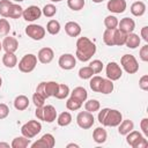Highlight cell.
<instances>
[{"label":"cell","instance_id":"6da1fadb","mask_svg":"<svg viewBox=\"0 0 148 148\" xmlns=\"http://www.w3.org/2000/svg\"><path fill=\"white\" fill-rule=\"evenodd\" d=\"M96 53V45L88 37H79L76 40V58L82 61H89Z\"/></svg>","mask_w":148,"mask_h":148},{"label":"cell","instance_id":"7a4b0ae2","mask_svg":"<svg viewBox=\"0 0 148 148\" xmlns=\"http://www.w3.org/2000/svg\"><path fill=\"white\" fill-rule=\"evenodd\" d=\"M35 116L38 120H43L45 123H53L57 119V110L53 105H43L39 108H36Z\"/></svg>","mask_w":148,"mask_h":148},{"label":"cell","instance_id":"3957f363","mask_svg":"<svg viewBox=\"0 0 148 148\" xmlns=\"http://www.w3.org/2000/svg\"><path fill=\"white\" fill-rule=\"evenodd\" d=\"M126 142L132 148H146L148 146V141L146 136L134 130H132L130 133L126 134Z\"/></svg>","mask_w":148,"mask_h":148},{"label":"cell","instance_id":"277c9868","mask_svg":"<svg viewBox=\"0 0 148 148\" xmlns=\"http://www.w3.org/2000/svg\"><path fill=\"white\" fill-rule=\"evenodd\" d=\"M17 66L22 73H31L37 66V56L32 53H28L23 56L22 59L18 61Z\"/></svg>","mask_w":148,"mask_h":148},{"label":"cell","instance_id":"5b68a950","mask_svg":"<svg viewBox=\"0 0 148 148\" xmlns=\"http://www.w3.org/2000/svg\"><path fill=\"white\" fill-rule=\"evenodd\" d=\"M42 131V124L38 120H29L21 127V133L25 138L32 139Z\"/></svg>","mask_w":148,"mask_h":148},{"label":"cell","instance_id":"8992f818","mask_svg":"<svg viewBox=\"0 0 148 148\" xmlns=\"http://www.w3.org/2000/svg\"><path fill=\"white\" fill-rule=\"evenodd\" d=\"M120 65L123 69L128 74H135L139 71V62L132 54H124L120 59Z\"/></svg>","mask_w":148,"mask_h":148},{"label":"cell","instance_id":"52a82bcc","mask_svg":"<svg viewBox=\"0 0 148 148\" xmlns=\"http://www.w3.org/2000/svg\"><path fill=\"white\" fill-rule=\"evenodd\" d=\"M58 82L56 81H49V82H40L37 88H36V92L43 95L45 98H49V97H54L56 92H57V89H58Z\"/></svg>","mask_w":148,"mask_h":148},{"label":"cell","instance_id":"ba28073f","mask_svg":"<svg viewBox=\"0 0 148 148\" xmlns=\"http://www.w3.org/2000/svg\"><path fill=\"white\" fill-rule=\"evenodd\" d=\"M95 123L94 114L88 111H80L76 116V124L83 130H89Z\"/></svg>","mask_w":148,"mask_h":148},{"label":"cell","instance_id":"9c48e42d","mask_svg":"<svg viewBox=\"0 0 148 148\" xmlns=\"http://www.w3.org/2000/svg\"><path fill=\"white\" fill-rule=\"evenodd\" d=\"M123 120V114L120 111L116 110V109H109L106 117L104 119L103 126H108V127H117Z\"/></svg>","mask_w":148,"mask_h":148},{"label":"cell","instance_id":"30bf717a","mask_svg":"<svg viewBox=\"0 0 148 148\" xmlns=\"http://www.w3.org/2000/svg\"><path fill=\"white\" fill-rule=\"evenodd\" d=\"M25 34L28 35V37H30L34 40H40L45 37L46 30H45L44 27H42L39 24L31 23L25 28Z\"/></svg>","mask_w":148,"mask_h":148},{"label":"cell","instance_id":"8fae6325","mask_svg":"<svg viewBox=\"0 0 148 148\" xmlns=\"http://www.w3.org/2000/svg\"><path fill=\"white\" fill-rule=\"evenodd\" d=\"M105 73H106V77L109 80L117 81V80H119L121 77L123 69L116 61H110L105 67Z\"/></svg>","mask_w":148,"mask_h":148},{"label":"cell","instance_id":"7c38bea8","mask_svg":"<svg viewBox=\"0 0 148 148\" xmlns=\"http://www.w3.org/2000/svg\"><path fill=\"white\" fill-rule=\"evenodd\" d=\"M56 145V139L52 134L46 133L44 134L39 140L35 141L34 143L30 145L31 148H53Z\"/></svg>","mask_w":148,"mask_h":148},{"label":"cell","instance_id":"4fadbf2b","mask_svg":"<svg viewBox=\"0 0 148 148\" xmlns=\"http://www.w3.org/2000/svg\"><path fill=\"white\" fill-rule=\"evenodd\" d=\"M58 65L61 69H65V71L73 69L76 66V58L71 53H64L60 56L58 60Z\"/></svg>","mask_w":148,"mask_h":148},{"label":"cell","instance_id":"5bb4252c","mask_svg":"<svg viewBox=\"0 0 148 148\" xmlns=\"http://www.w3.org/2000/svg\"><path fill=\"white\" fill-rule=\"evenodd\" d=\"M23 18L27 21V22H34L38 18H40L42 16V9L38 7V6H29L28 8L23 9V14H22Z\"/></svg>","mask_w":148,"mask_h":148},{"label":"cell","instance_id":"9a60e30c","mask_svg":"<svg viewBox=\"0 0 148 148\" xmlns=\"http://www.w3.org/2000/svg\"><path fill=\"white\" fill-rule=\"evenodd\" d=\"M127 7L126 0H109L106 3V8L109 12L114 14H121L125 12Z\"/></svg>","mask_w":148,"mask_h":148},{"label":"cell","instance_id":"2e32d148","mask_svg":"<svg viewBox=\"0 0 148 148\" xmlns=\"http://www.w3.org/2000/svg\"><path fill=\"white\" fill-rule=\"evenodd\" d=\"M54 58V52L51 47H43L38 51L37 53V59L39 60L40 64H50Z\"/></svg>","mask_w":148,"mask_h":148},{"label":"cell","instance_id":"e0dca14e","mask_svg":"<svg viewBox=\"0 0 148 148\" xmlns=\"http://www.w3.org/2000/svg\"><path fill=\"white\" fill-rule=\"evenodd\" d=\"M2 49L5 50V52H9V53H15L18 49V42L15 37L13 36H7L3 38L2 40Z\"/></svg>","mask_w":148,"mask_h":148},{"label":"cell","instance_id":"ac0fdd59","mask_svg":"<svg viewBox=\"0 0 148 148\" xmlns=\"http://www.w3.org/2000/svg\"><path fill=\"white\" fill-rule=\"evenodd\" d=\"M118 29H120L121 31H124L126 34H131L135 29V22L133 18L124 17L118 22Z\"/></svg>","mask_w":148,"mask_h":148},{"label":"cell","instance_id":"d6986e66","mask_svg":"<svg viewBox=\"0 0 148 148\" xmlns=\"http://www.w3.org/2000/svg\"><path fill=\"white\" fill-rule=\"evenodd\" d=\"M65 31L69 37H77L81 34V25L77 22L69 21L65 24Z\"/></svg>","mask_w":148,"mask_h":148},{"label":"cell","instance_id":"ffe728a7","mask_svg":"<svg viewBox=\"0 0 148 148\" xmlns=\"http://www.w3.org/2000/svg\"><path fill=\"white\" fill-rule=\"evenodd\" d=\"M30 145H31V139L25 138L24 135H21V136H16L13 139L10 147L12 148H27Z\"/></svg>","mask_w":148,"mask_h":148},{"label":"cell","instance_id":"44dd1931","mask_svg":"<svg viewBox=\"0 0 148 148\" xmlns=\"http://www.w3.org/2000/svg\"><path fill=\"white\" fill-rule=\"evenodd\" d=\"M29 104H30V101L25 95H18L14 99V108L18 111L25 110L29 106Z\"/></svg>","mask_w":148,"mask_h":148},{"label":"cell","instance_id":"7402d4cb","mask_svg":"<svg viewBox=\"0 0 148 148\" xmlns=\"http://www.w3.org/2000/svg\"><path fill=\"white\" fill-rule=\"evenodd\" d=\"M131 13L132 15L139 17V16H142L145 13H146V3L143 1H134L132 5H131Z\"/></svg>","mask_w":148,"mask_h":148},{"label":"cell","instance_id":"603a6c76","mask_svg":"<svg viewBox=\"0 0 148 148\" xmlns=\"http://www.w3.org/2000/svg\"><path fill=\"white\" fill-rule=\"evenodd\" d=\"M117 127H118V133L120 135H126L132 130H134V123L130 119H125V120H121V123Z\"/></svg>","mask_w":148,"mask_h":148},{"label":"cell","instance_id":"cb8c5ba5","mask_svg":"<svg viewBox=\"0 0 148 148\" xmlns=\"http://www.w3.org/2000/svg\"><path fill=\"white\" fill-rule=\"evenodd\" d=\"M92 139L96 143H104L108 139V133L103 127H96L92 132Z\"/></svg>","mask_w":148,"mask_h":148},{"label":"cell","instance_id":"d4e9b609","mask_svg":"<svg viewBox=\"0 0 148 148\" xmlns=\"http://www.w3.org/2000/svg\"><path fill=\"white\" fill-rule=\"evenodd\" d=\"M140 43H141V38L139 37V35H136L134 32L127 34V38H126L125 45L128 49H136L140 45Z\"/></svg>","mask_w":148,"mask_h":148},{"label":"cell","instance_id":"484cf974","mask_svg":"<svg viewBox=\"0 0 148 148\" xmlns=\"http://www.w3.org/2000/svg\"><path fill=\"white\" fill-rule=\"evenodd\" d=\"M2 64L7 67V68H14L17 65V57L14 53H9L6 52L2 57Z\"/></svg>","mask_w":148,"mask_h":148},{"label":"cell","instance_id":"4316f807","mask_svg":"<svg viewBox=\"0 0 148 148\" xmlns=\"http://www.w3.org/2000/svg\"><path fill=\"white\" fill-rule=\"evenodd\" d=\"M126 38H127V34L121 31L120 29L116 28L114 29V34H113V40H114V45L117 46H123L126 43Z\"/></svg>","mask_w":148,"mask_h":148},{"label":"cell","instance_id":"83f0119b","mask_svg":"<svg viewBox=\"0 0 148 148\" xmlns=\"http://www.w3.org/2000/svg\"><path fill=\"white\" fill-rule=\"evenodd\" d=\"M69 94H71L72 97H74V98L81 101L82 103L86 102V101H87V97H88V92H87V90H86L83 87H76V88H74V89L72 90V92H69Z\"/></svg>","mask_w":148,"mask_h":148},{"label":"cell","instance_id":"f1b7e54d","mask_svg":"<svg viewBox=\"0 0 148 148\" xmlns=\"http://www.w3.org/2000/svg\"><path fill=\"white\" fill-rule=\"evenodd\" d=\"M23 14V8L17 3H12L8 10V17L9 18H20Z\"/></svg>","mask_w":148,"mask_h":148},{"label":"cell","instance_id":"f546056e","mask_svg":"<svg viewBox=\"0 0 148 148\" xmlns=\"http://www.w3.org/2000/svg\"><path fill=\"white\" fill-rule=\"evenodd\" d=\"M57 123H58V125L61 126V127L68 126V125L72 123V114H71L68 111L61 112L59 116H57Z\"/></svg>","mask_w":148,"mask_h":148},{"label":"cell","instance_id":"4dcf8cb0","mask_svg":"<svg viewBox=\"0 0 148 148\" xmlns=\"http://www.w3.org/2000/svg\"><path fill=\"white\" fill-rule=\"evenodd\" d=\"M69 92H71V90H69V87H68L67 84H65V83H59L54 97L58 98V99H65V98L69 95Z\"/></svg>","mask_w":148,"mask_h":148},{"label":"cell","instance_id":"1f68e13d","mask_svg":"<svg viewBox=\"0 0 148 148\" xmlns=\"http://www.w3.org/2000/svg\"><path fill=\"white\" fill-rule=\"evenodd\" d=\"M60 29H61V27H60V23H59V21H57V20H50L49 22H47V24H46V31L50 34V35H58L59 34V31H60Z\"/></svg>","mask_w":148,"mask_h":148},{"label":"cell","instance_id":"d6a6232c","mask_svg":"<svg viewBox=\"0 0 148 148\" xmlns=\"http://www.w3.org/2000/svg\"><path fill=\"white\" fill-rule=\"evenodd\" d=\"M113 81L109 80V79H103L102 81V84H101V88H99V92L104 94V95H108V94H111L113 91Z\"/></svg>","mask_w":148,"mask_h":148},{"label":"cell","instance_id":"836d02e7","mask_svg":"<svg viewBox=\"0 0 148 148\" xmlns=\"http://www.w3.org/2000/svg\"><path fill=\"white\" fill-rule=\"evenodd\" d=\"M102 81H103V77H101L98 75H92L90 77V82H89L90 89L92 91H95V92H99V88H101Z\"/></svg>","mask_w":148,"mask_h":148},{"label":"cell","instance_id":"e575fe53","mask_svg":"<svg viewBox=\"0 0 148 148\" xmlns=\"http://www.w3.org/2000/svg\"><path fill=\"white\" fill-rule=\"evenodd\" d=\"M113 34H114V29H105V31L103 32V42L108 46H114Z\"/></svg>","mask_w":148,"mask_h":148},{"label":"cell","instance_id":"d590c367","mask_svg":"<svg viewBox=\"0 0 148 148\" xmlns=\"http://www.w3.org/2000/svg\"><path fill=\"white\" fill-rule=\"evenodd\" d=\"M82 104L83 103L81 101H79V99H76V98H74V97L71 96L67 99V102H66V108L68 110H71V111H76V110H79L82 106Z\"/></svg>","mask_w":148,"mask_h":148},{"label":"cell","instance_id":"8d00e7d4","mask_svg":"<svg viewBox=\"0 0 148 148\" xmlns=\"http://www.w3.org/2000/svg\"><path fill=\"white\" fill-rule=\"evenodd\" d=\"M99 108H101V104H99V102H98L97 99H89V101H87L86 104H84V109H86V111L91 112V113L98 111Z\"/></svg>","mask_w":148,"mask_h":148},{"label":"cell","instance_id":"74e56055","mask_svg":"<svg viewBox=\"0 0 148 148\" xmlns=\"http://www.w3.org/2000/svg\"><path fill=\"white\" fill-rule=\"evenodd\" d=\"M118 18L114 15H108L104 18V25L106 27V29H116L118 28Z\"/></svg>","mask_w":148,"mask_h":148},{"label":"cell","instance_id":"f35d334b","mask_svg":"<svg viewBox=\"0 0 148 148\" xmlns=\"http://www.w3.org/2000/svg\"><path fill=\"white\" fill-rule=\"evenodd\" d=\"M42 14L45 16V17H53L56 14H57V7L52 3H47L43 7L42 9Z\"/></svg>","mask_w":148,"mask_h":148},{"label":"cell","instance_id":"ab89813d","mask_svg":"<svg viewBox=\"0 0 148 148\" xmlns=\"http://www.w3.org/2000/svg\"><path fill=\"white\" fill-rule=\"evenodd\" d=\"M84 5H86V1L84 0H67V6L72 10H75V12L83 9Z\"/></svg>","mask_w":148,"mask_h":148},{"label":"cell","instance_id":"60d3db41","mask_svg":"<svg viewBox=\"0 0 148 148\" xmlns=\"http://www.w3.org/2000/svg\"><path fill=\"white\" fill-rule=\"evenodd\" d=\"M79 77L82 79V80H89L92 75H94V72L92 69L89 67V66H84V67H81L79 69Z\"/></svg>","mask_w":148,"mask_h":148},{"label":"cell","instance_id":"b9f144b4","mask_svg":"<svg viewBox=\"0 0 148 148\" xmlns=\"http://www.w3.org/2000/svg\"><path fill=\"white\" fill-rule=\"evenodd\" d=\"M89 67L92 69L94 74H99V73L102 72V69H103L104 65H103V62H102L101 60H98V59H95V60H91V61H90V64H89Z\"/></svg>","mask_w":148,"mask_h":148},{"label":"cell","instance_id":"7bdbcfd3","mask_svg":"<svg viewBox=\"0 0 148 148\" xmlns=\"http://www.w3.org/2000/svg\"><path fill=\"white\" fill-rule=\"evenodd\" d=\"M12 2L9 0H0V15L2 17H8V10Z\"/></svg>","mask_w":148,"mask_h":148},{"label":"cell","instance_id":"ee69618b","mask_svg":"<svg viewBox=\"0 0 148 148\" xmlns=\"http://www.w3.org/2000/svg\"><path fill=\"white\" fill-rule=\"evenodd\" d=\"M10 31V24L6 18H0V35L6 36Z\"/></svg>","mask_w":148,"mask_h":148},{"label":"cell","instance_id":"f6af8a7d","mask_svg":"<svg viewBox=\"0 0 148 148\" xmlns=\"http://www.w3.org/2000/svg\"><path fill=\"white\" fill-rule=\"evenodd\" d=\"M45 99H46V98H45L43 95L38 94V92H35V94L32 95V102H34V104H35L36 108L43 106V105L45 104Z\"/></svg>","mask_w":148,"mask_h":148},{"label":"cell","instance_id":"bcb514c9","mask_svg":"<svg viewBox=\"0 0 148 148\" xmlns=\"http://www.w3.org/2000/svg\"><path fill=\"white\" fill-rule=\"evenodd\" d=\"M139 87L143 91H147L148 90V75L147 74H145V75H142L140 77V80H139Z\"/></svg>","mask_w":148,"mask_h":148},{"label":"cell","instance_id":"7dc6e473","mask_svg":"<svg viewBox=\"0 0 148 148\" xmlns=\"http://www.w3.org/2000/svg\"><path fill=\"white\" fill-rule=\"evenodd\" d=\"M139 56H140V59L145 62L148 61V44H145L141 49H140V52H139Z\"/></svg>","mask_w":148,"mask_h":148},{"label":"cell","instance_id":"c3c4849f","mask_svg":"<svg viewBox=\"0 0 148 148\" xmlns=\"http://www.w3.org/2000/svg\"><path fill=\"white\" fill-rule=\"evenodd\" d=\"M9 114V108L5 103H0V119L7 118Z\"/></svg>","mask_w":148,"mask_h":148},{"label":"cell","instance_id":"681fc988","mask_svg":"<svg viewBox=\"0 0 148 148\" xmlns=\"http://www.w3.org/2000/svg\"><path fill=\"white\" fill-rule=\"evenodd\" d=\"M140 127H141V131L143 133V135L147 138L148 136V118H142L141 121H140Z\"/></svg>","mask_w":148,"mask_h":148},{"label":"cell","instance_id":"f907efd6","mask_svg":"<svg viewBox=\"0 0 148 148\" xmlns=\"http://www.w3.org/2000/svg\"><path fill=\"white\" fill-rule=\"evenodd\" d=\"M108 111H109V108H104V109H102L101 111H98V116H97V119H98L99 124H102V125H103V123H104V119H105V117H106V113H108Z\"/></svg>","mask_w":148,"mask_h":148},{"label":"cell","instance_id":"816d5d0a","mask_svg":"<svg viewBox=\"0 0 148 148\" xmlns=\"http://www.w3.org/2000/svg\"><path fill=\"white\" fill-rule=\"evenodd\" d=\"M141 37H142V39L147 43L148 42V27L147 25H145L142 29H141Z\"/></svg>","mask_w":148,"mask_h":148},{"label":"cell","instance_id":"f5cc1de1","mask_svg":"<svg viewBox=\"0 0 148 148\" xmlns=\"http://www.w3.org/2000/svg\"><path fill=\"white\" fill-rule=\"evenodd\" d=\"M1 147H5V148H9L10 146H9V143H7V142H0V148Z\"/></svg>","mask_w":148,"mask_h":148},{"label":"cell","instance_id":"db71d44e","mask_svg":"<svg viewBox=\"0 0 148 148\" xmlns=\"http://www.w3.org/2000/svg\"><path fill=\"white\" fill-rule=\"evenodd\" d=\"M71 147H74V148H79V145H76V143H68V145H67V148H71Z\"/></svg>","mask_w":148,"mask_h":148},{"label":"cell","instance_id":"11a10c76","mask_svg":"<svg viewBox=\"0 0 148 148\" xmlns=\"http://www.w3.org/2000/svg\"><path fill=\"white\" fill-rule=\"evenodd\" d=\"M92 2H95V3H101V2H103V1H105V0H91Z\"/></svg>","mask_w":148,"mask_h":148},{"label":"cell","instance_id":"9f6ffc18","mask_svg":"<svg viewBox=\"0 0 148 148\" xmlns=\"http://www.w3.org/2000/svg\"><path fill=\"white\" fill-rule=\"evenodd\" d=\"M51 2H60V1H62V0H50Z\"/></svg>","mask_w":148,"mask_h":148},{"label":"cell","instance_id":"6f0895ef","mask_svg":"<svg viewBox=\"0 0 148 148\" xmlns=\"http://www.w3.org/2000/svg\"><path fill=\"white\" fill-rule=\"evenodd\" d=\"M1 86H2V79H1V76H0V88H1Z\"/></svg>","mask_w":148,"mask_h":148},{"label":"cell","instance_id":"680465c9","mask_svg":"<svg viewBox=\"0 0 148 148\" xmlns=\"http://www.w3.org/2000/svg\"><path fill=\"white\" fill-rule=\"evenodd\" d=\"M15 2H22V1H24V0H14Z\"/></svg>","mask_w":148,"mask_h":148},{"label":"cell","instance_id":"91938a15","mask_svg":"<svg viewBox=\"0 0 148 148\" xmlns=\"http://www.w3.org/2000/svg\"><path fill=\"white\" fill-rule=\"evenodd\" d=\"M1 50H2V44L0 43V51H1Z\"/></svg>","mask_w":148,"mask_h":148}]
</instances>
